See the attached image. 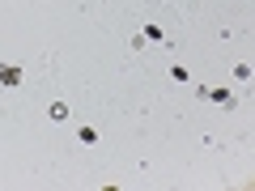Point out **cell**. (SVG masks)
<instances>
[{"instance_id":"obj_1","label":"cell","mask_w":255,"mask_h":191,"mask_svg":"<svg viewBox=\"0 0 255 191\" xmlns=\"http://www.w3.org/2000/svg\"><path fill=\"white\" fill-rule=\"evenodd\" d=\"M0 85H4V90H17L21 85V68L17 64H0Z\"/></svg>"},{"instance_id":"obj_5","label":"cell","mask_w":255,"mask_h":191,"mask_svg":"<svg viewBox=\"0 0 255 191\" xmlns=\"http://www.w3.org/2000/svg\"><path fill=\"white\" fill-rule=\"evenodd\" d=\"M170 81H183V85H187V81H191V73L183 68V64H174V68H170Z\"/></svg>"},{"instance_id":"obj_6","label":"cell","mask_w":255,"mask_h":191,"mask_svg":"<svg viewBox=\"0 0 255 191\" xmlns=\"http://www.w3.org/2000/svg\"><path fill=\"white\" fill-rule=\"evenodd\" d=\"M145 38H149V43H162L166 34H162V30H157V26H145Z\"/></svg>"},{"instance_id":"obj_2","label":"cell","mask_w":255,"mask_h":191,"mask_svg":"<svg viewBox=\"0 0 255 191\" xmlns=\"http://www.w3.org/2000/svg\"><path fill=\"white\" fill-rule=\"evenodd\" d=\"M47 115H51L55 123H64V119L73 115V110H68V102H51V110H47Z\"/></svg>"},{"instance_id":"obj_4","label":"cell","mask_w":255,"mask_h":191,"mask_svg":"<svg viewBox=\"0 0 255 191\" xmlns=\"http://www.w3.org/2000/svg\"><path fill=\"white\" fill-rule=\"evenodd\" d=\"M77 140H81V145H98V127H81Z\"/></svg>"},{"instance_id":"obj_3","label":"cell","mask_w":255,"mask_h":191,"mask_svg":"<svg viewBox=\"0 0 255 191\" xmlns=\"http://www.w3.org/2000/svg\"><path fill=\"white\" fill-rule=\"evenodd\" d=\"M200 98H213L221 106H230V90H200Z\"/></svg>"}]
</instances>
